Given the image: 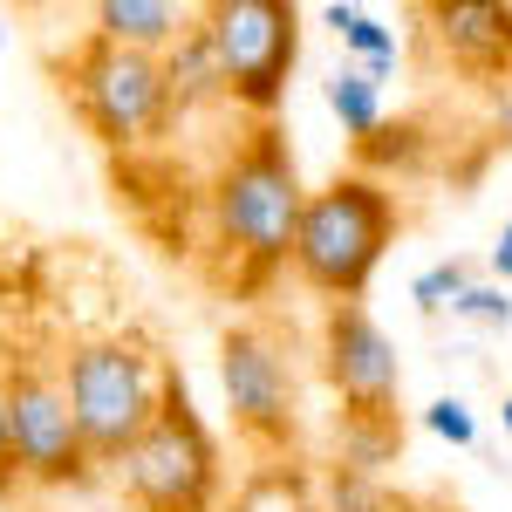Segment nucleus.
<instances>
[{
  "label": "nucleus",
  "mask_w": 512,
  "mask_h": 512,
  "mask_svg": "<svg viewBox=\"0 0 512 512\" xmlns=\"http://www.w3.org/2000/svg\"><path fill=\"white\" fill-rule=\"evenodd\" d=\"M301 198H308L301 164H294V151H287V137L274 123H260L233 158L212 171V185H205V233H212V253L226 260V280L239 294H260L287 267Z\"/></svg>",
  "instance_id": "nucleus-1"
},
{
  "label": "nucleus",
  "mask_w": 512,
  "mask_h": 512,
  "mask_svg": "<svg viewBox=\"0 0 512 512\" xmlns=\"http://www.w3.org/2000/svg\"><path fill=\"white\" fill-rule=\"evenodd\" d=\"M396 192L376 171H335L321 192L301 198V219H294V246H287V267L301 287L335 301H362V287L376 280L383 253L396 246Z\"/></svg>",
  "instance_id": "nucleus-2"
},
{
  "label": "nucleus",
  "mask_w": 512,
  "mask_h": 512,
  "mask_svg": "<svg viewBox=\"0 0 512 512\" xmlns=\"http://www.w3.org/2000/svg\"><path fill=\"white\" fill-rule=\"evenodd\" d=\"M55 376H62V396H69V417H76L89 465H117L144 437V424L158 417L171 362L137 335H89L62 355Z\"/></svg>",
  "instance_id": "nucleus-3"
},
{
  "label": "nucleus",
  "mask_w": 512,
  "mask_h": 512,
  "mask_svg": "<svg viewBox=\"0 0 512 512\" xmlns=\"http://www.w3.org/2000/svg\"><path fill=\"white\" fill-rule=\"evenodd\" d=\"M123 499L137 512H212L226 492V458H219V437L198 417L185 376L171 369L164 383L158 417L144 424V437L117 458Z\"/></svg>",
  "instance_id": "nucleus-4"
},
{
  "label": "nucleus",
  "mask_w": 512,
  "mask_h": 512,
  "mask_svg": "<svg viewBox=\"0 0 512 512\" xmlns=\"http://www.w3.org/2000/svg\"><path fill=\"white\" fill-rule=\"evenodd\" d=\"M55 76H62V96L76 103V117L89 123V137L110 144V151H137V144H151L178 123V103H171L158 55H130V48L82 35L55 62Z\"/></svg>",
  "instance_id": "nucleus-5"
},
{
  "label": "nucleus",
  "mask_w": 512,
  "mask_h": 512,
  "mask_svg": "<svg viewBox=\"0 0 512 512\" xmlns=\"http://www.w3.org/2000/svg\"><path fill=\"white\" fill-rule=\"evenodd\" d=\"M198 35L212 48L226 103L274 117L294 76V55H301V7L294 0H212L198 7Z\"/></svg>",
  "instance_id": "nucleus-6"
},
{
  "label": "nucleus",
  "mask_w": 512,
  "mask_h": 512,
  "mask_svg": "<svg viewBox=\"0 0 512 512\" xmlns=\"http://www.w3.org/2000/svg\"><path fill=\"white\" fill-rule=\"evenodd\" d=\"M219 390L233 410V431L260 451H294L301 437V369L280 328L239 321L219 335Z\"/></svg>",
  "instance_id": "nucleus-7"
},
{
  "label": "nucleus",
  "mask_w": 512,
  "mask_h": 512,
  "mask_svg": "<svg viewBox=\"0 0 512 512\" xmlns=\"http://www.w3.org/2000/svg\"><path fill=\"white\" fill-rule=\"evenodd\" d=\"M0 390H7V458H14L21 485L76 492V485L96 478V465H89V451L76 437V417H69L62 376L48 362H7Z\"/></svg>",
  "instance_id": "nucleus-8"
},
{
  "label": "nucleus",
  "mask_w": 512,
  "mask_h": 512,
  "mask_svg": "<svg viewBox=\"0 0 512 512\" xmlns=\"http://www.w3.org/2000/svg\"><path fill=\"white\" fill-rule=\"evenodd\" d=\"M321 376L342 396V417H376V424H403V362L383 321L362 301H335L321 321Z\"/></svg>",
  "instance_id": "nucleus-9"
},
{
  "label": "nucleus",
  "mask_w": 512,
  "mask_h": 512,
  "mask_svg": "<svg viewBox=\"0 0 512 512\" xmlns=\"http://www.w3.org/2000/svg\"><path fill=\"white\" fill-rule=\"evenodd\" d=\"M431 35L444 48V62L472 82H512V7L506 0H437L431 14Z\"/></svg>",
  "instance_id": "nucleus-10"
},
{
  "label": "nucleus",
  "mask_w": 512,
  "mask_h": 512,
  "mask_svg": "<svg viewBox=\"0 0 512 512\" xmlns=\"http://www.w3.org/2000/svg\"><path fill=\"white\" fill-rule=\"evenodd\" d=\"M89 21H96L89 35L110 41V48H130V55H164V48L185 35L198 14H192V7H171V0H103Z\"/></svg>",
  "instance_id": "nucleus-11"
},
{
  "label": "nucleus",
  "mask_w": 512,
  "mask_h": 512,
  "mask_svg": "<svg viewBox=\"0 0 512 512\" xmlns=\"http://www.w3.org/2000/svg\"><path fill=\"white\" fill-rule=\"evenodd\" d=\"M158 62H164V82H171L178 117H185V110H205V103H226L219 69H212V48H205V35H198V21H192L178 41H171V48H164Z\"/></svg>",
  "instance_id": "nucleus-12"
},
{
  "label": "nucleus",
  "mask_w": 512,
  "mask_h": 512,
  "mask_svg": "<svg viewBox=\"0 0 512 512\" xmlns=\"http://www.w3.org/2000/svg\"><path fill=\"white\" fill-rule=\"evenodd\" d=\"M328 28L342 35V48H349L355 62H362V76L369 82H383V76H396V62H403V41H396V28H383L369 7H328Z\"/></svg>",
  "instance_id": "nucleus-13"
},
{
  "label": "nucleus",
  "mask_w": 512,
  "mask_h": 512,
  "mask_svg": "<svg viewBox=\"0 0 512 512\" xmlns=\"http://www.w3.org/2000/svg\"><path fill=\"white\" fill-rule=\"evenodd\" d=\"M315 499H321L315 512H410L376 472H355V465H328L315 478Z\"/></svg>",
  "instance_id": "nucleus-14"
},
{
  "label": "nucleus",
  "mask_w": 512,
  "mask_h": 512,
  "mask_svg": "<svg viewBox=\"0 0 512 512\" xmlns=\"http://www.w3.org/2000/svg\"><path fill=\"white\" fill-rule=\"evenodd\" d=\"M328 110L342 123V137H376L383 130V82H369L362 69H342V76L328 82Z\"/></svg>",
  "instance_id": "nucleus-15"
},
{
  "label": "nucleus",
  "mask_w": 512,
  "mask_h": 512,
  "mask_svg": "<svg viewBox=\"0 0 512 512\" xmlns=\"http://www.w3.org/2000/svg\"><path fill=\"white\" fill-rule=\"evenodd\" d=\"M355 158L362 164H417L424 158V130H417V123H383L376 137L355 144Z\"/></svg>",
  "instance_id": "nucleus-16"
},
{
  "label": "nucleus",
  "mask_w": 512,
  "mask_h": 512,
  "mask_svg": "<svg viewBox=\"0 0 512 512\" xmlns=\"http://www.w3.org/2000/svg\"><path fill=\"white\" fill-rule=\"evenodd\" d=\"M465 287H472V260H444V267H431V274H417L410 301H417L424 315H437V308H451Z\"/></svg>",
  "instance_id": "nucleus-17"
},
{
  "label": "nucleus",
  "mask_w": 512,
  "mask_h": 512,
  "mask_svg": "<svg viewBox=\"0 0 512 512\" xmlns=\"http://www.w3.org/2000/svg\"><path fill=\"white\" fill-rule=\"evenodd\" d=\"M424 424L444 444H478V417H472V403H458V396H437L431 410H424Z\"/></svg>",
  "instance_id": "nucleus-18"
},
{
  "label": "nucleus",
  "mask_w": 512,
  "mask_h": 512,
  "mask_svg": "<svg viewBox=\"0 0 512 512\" xmlns=\"http://www.w3.org/2000/svg\"><path fill=\"white\" fill-rule=\"evenodd\" d=\"M451 315H465V321H485V328H506L512 321V301H506V287H465L458 301H451Z\"/></svg>",
  "instance_id": "nucleus-19"
},
{
  "label": "nucleus",
  "mask_w": 512,
  "mask_h": 512,
  "mask_svg": "<svg viewBox=\"0 0 512 512\" xmlns=\"http://www.w3.org/2000/svg\"><path fill=\"white\" fill-rule=\"evenodd\" d=\"M492 144H512V82L492 89Z\"/></svg>",
  "instance_id": "nucleus-20"
},
{
  "label": "nucleus",
  "mask_w": 512,
  "mask_h": 512,
  "mask_svg": "<svg viewBox=\"0 0 512 512\" xmlns=\"http://www.w3.org/2000/svg\"><path fill=\"white\" fill-rule=\"evenodd\" d=\"M14 458H7V390H0V492H14Z\"/></svg>",
  "instance_id": "nucleus-21"
},
{
  "label": "nucleus",
  "mask_w": 512,
  "mask_h": 512,
  "mask_svg": "<svg viewBox=\"0 0 512 512\" xmlns=\"http://www.w3.org/2000/svg\"><path fill=\"white\" fill-rule=\"evenodd\" d=\"M492 274H499V280H512V219L499 226V239H492Z\"/></svg>",
  "instance_id": "nucleus-22"
},
{
  "label": "nucleus",
  "mask_w": 512,
  "mask_h": 512,
  "mask_svg": "<svg viewBox=\"0 0 512 512\" xmlns=\"http://www.w3.org/2000/svg\"><path fill=\"white\" fill-rule=\"evenodd\" d=\"M506 431H512V396H506Z\"/></svg>",
  "instance_id": "nucleus-23"
}]
</instances>
